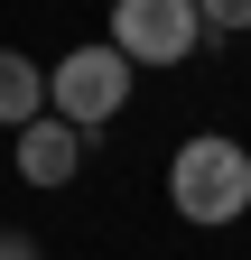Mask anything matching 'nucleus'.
I'll return each instance as SVG.
<instances>
[{
    "instance_id": "nucleus-4",
    "label": "nucleus",
    "mask_w": 251,
    "mask_h": 260,
    "mask_svg": "<svg viewBox=\"0 0 251 260\" xmlns=\"http://www.w3.org/2000/svg\"><path fill=\"white\" fill-rule=\"evenodd\" d=\"M75 168H84V130H75V121L47 112V121L19 130V177H28V186H66Z\"/></svg>"
},
{
    "instance_id": "nucleus-3",
    "label": "nucleus",
    "mask_w": 251,
    "mask_h": 260,
    "mask_svg": "<svg viewBox=\"0 0 251 260\" xmlns=\"http://www.w3.org/2000/svg\"><path fill=\"white\" fill-rule=\"evenodd\" d=\"M112 47L131 65H186L205 47V10L196 0H112Z\"/></svg>"
},
{
    "instance_id": "nucleus-6",
    "label": "nucleus",
    "mask_w": 251,
    "mask_h": 260,
    "mask_svg": "<svg viewBox=\"0 0 251 260\" xmlns=\"http://www.w3.org/2000/svg\"><path fill=\"white\" fill-rule=\"evenodd\" d=\"M196 10H205L214 38H242V28H251V0H196Z\"/></svg>"
},
{
    "instance_id": "nucleus-2",
    "label": "nucleus",
    "mask_w": 251,
    "mask_h": 260,
    "mask_svg": "<svg viewBox=\"0 0 251 260\" xmlns=\"http://www.w3.org/2000/svg\"><path fill=\"white\" fill-rule=\"evenodd\" d=\"M131 84H140V65L121 56L112 38H103V47H75V56L47 75V112H56V121H75V130H103L121 103H131Z\"/></svg>"
},
{
    "instance_id": "nucleus-7",
    "label": "nucleus",
    "mask_w": 251,
    "mask_h": 260,
    "mask_svg": "<svg viewBox=\"0 0 251 260\" xmlns=\"http://www.w3.org/2000/svg\"><path fill=\"white\" fill-rule=\"evenodd\" d=\"M0 260H38V242H28V233H0Z\"/></svg>"
},
{
    "instance_id": "nucleus-1",
    "label": "nucleus",
    "mask_w": 251,
    "mask_h": 260,
    "mask_svg": "<svg viewBox=\"0 0 251 260\" xmlns=\"http://www.w3.org/2000/svg\"><path fill=\"white\" fill-rule=\"evenodd\" d=\"M168 205H177V223H242L251 214V149L224 140V130L186 140L168 158Z\"/></svg>"
},
{
    "instance_id": "nucleus-5",
    "label": "nucleus",
    "mask_w": 251,
    "mask_h": 260,
    "mask_svg": "<svg viewBox=\"0 0 251 260\" xmlns=\"http://www.w3.org/2000/svg\"><path fill=\"white\" fill-rule=\"evenodd\" d=\"M28 121H47V65L0 47V130H28Z\"/></svg>"
}]
</instances>
